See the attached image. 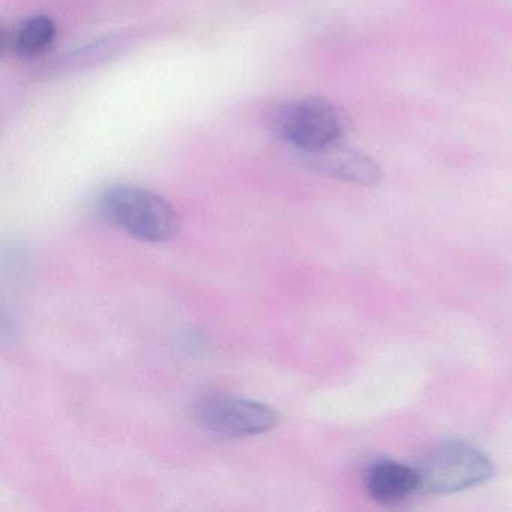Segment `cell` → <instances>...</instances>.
I'll list each match as a JSON object with an SVG mask.
<instances>
[{
    "instance_id": "obj_7",
    "label": "cell",
    "mask_w": 512,
    "mask_h": 512,
    "mask_svg": "<svg viewBox=\"0 0 512 512\" xmlns=\"http://www.w3.org/2000/svg\"><path fill=\"white\" fill-rule=\"evenodd\" d=\"M56 34L58 28L50 17H31L14 32V52L25 59L35 58L52 46Z\"/></svg>"
},
{
    "instance_id": "obj_5",
    "label": "cell",
    "mask_w": 512,
    "mask_h": 512,
    "mask_svg": "<svg viewBox=\"0 0 512 512\" xmlns=\"http://www.w3.org/2000/svg\"><path fill=\"white\" fill-rule=\"evenodd\" d=\"M365 484L370 496L382 505L403 502L421 490L418 469L391 460L371 466Z\"/></svg>"
},
{
    "instance_id": "obj_6",
    "label": "cell",
    "mask_w": 512,
    "mask_h": 512,
    "mask_svg": "<svg viewBox=\"0 0 512 512\" xmlns=\"http://www.w3.org/2000/svg\"><path fill=\"white\" fill-rule=\"evenodd\" d=\"M310 155L314 157L319 169L343 181L361 185H376L382 181V169L361 152L341 149L335 145Z\"/></svg>"
},
{
    "instance_id": "obj_4",
    "label": "cell",
    "mask_w": 512,
    "mask_h": 512,
    "mask_svg": "<svg viewBox=\"0 0 512 512\" xmlns=\"http://www.w3.org/2000/svg\"><path fill=\"white\" fill-rule=\"evenodd\" d=\"M197 419L217 436L239 439L272 430L278 424V413L260 401L215 395L197 406Z\"/></svg>"
},
{
    "instance_id": "obj_1",
    "label": "cell",
    "mask_w": 512,
    "mask_h": 512,
    "mask_svg": "<svg viewBox=\"0 0 512 512\" xmlns=\"http://www.w3.org/2000/svg\"><path fill=\"white\" fill-rule=\"evenodd\" d=\"M100 214L118 229L143 242H167L178 235L181 220L157 193L133 185H115L100 197Z\"/></svg>"
},
{
    "instance_id": "obj_3",
    "label": "cell",
    "mask_w": 512,
    "mask_h": 512,
    "mask_svg": "<svg viewBox=\"0 0 512 512\" xmlns=\"http://www.w3.org/2000/svg\"><path fill=\"white\" fill-rule=\"evenodd\" d=\"M274 127L284 142L308 155L338 145L343 136L340 113L319 97L302 98L281 107Z\"/></svg>"
},
{
    "instance_id": "obj_2",
    "label": "cell",
    "mask_w": 512,
    "mask_h": 512,
    "mask_svg": "<svg viewBox=\"0 0 512 512\" xmlns=\"http://www.w3.org/2000/svg\"><path fill=\"white\" fill-rule=\"evenodd\" d=\"M416 469L421 490L431 494L457 493L478 487L494 473L487 455L460 440L437 446L425 455Z\"/></svg>"
}]
</instances>
